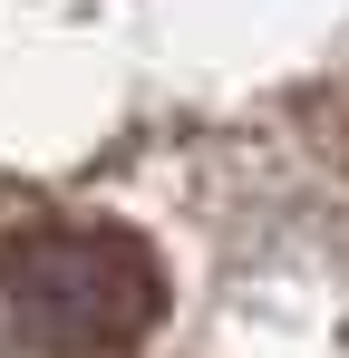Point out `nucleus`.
Instances as JSON below:
<instances>
[{
    "label": "nucleus",
    "mask_w": 349,
    "mask_h": 358,
    "mask_svg": "<svg viewBox=\"0 0 349 358\" xmlns=\"http://www.w3.org/2000/svg\"><path fill=\"white\" fill-rule=\"evenodd\" d=\"M0 300L10 320L58 358L136 349L165 310V271L126 223H29L0 252Z\"/></svg>",
    "instance_id": "nucleus-1"
}]
</instances>
